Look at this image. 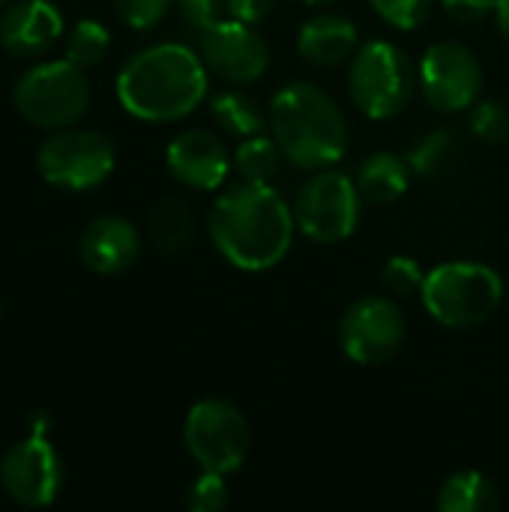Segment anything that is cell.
I'll return each mask as SVG.
<instances>
[{
    "label": "cell",
    "mask_w": 509,
    "mask_h": 512,
    "mask_svg": "<svg viewBox=\"0 0 509 512\" xmlns=\"http://www.w3.org/2000/svg\"><path fill=\"white\" fill-rule=\"evenodd\" d=\"M117 165L114 141L96 129H54L36 150L39 174L66 192H87L102 186Z\"/></svg>",
    "instance_id": "9"
},
{
    "label": "cell",
    "mask_w": 509,
    "mask_h": 512,
    "mask_svg": "<svg viewBox=\"0 0 509 512\" xmlns=\"http://www.w3.org/2000/svg\"><path fill=\"white\" fill-rule=\"evenodd\" d=\"M276 0H225V12L228 18L246 21V24H261L270 12H273Z\"/></svg>",
    "instance_id": "32"
},
{
    "label": "cell",
    "mask_w": 509,
    "mask_h": 512,
    "mask_svg": "<svg viewBox=\"0 0 509 512\" xmlns=\"http://www.w3.org/2000/svg\"><path fill=\"white\" fill-rule=\"evenodd\" d=\"M462 135L453 126H435L408 144V162L423 180H447L462 165Z\"/></svg>",
    "instance_id": "20"
},
{
    "label": "cell",
    "mask_w": 509,
    "mask_h": 512,
    "mask_svg": "<svg viewBox=\"0 0 509 512\" xmlns=\"http://www.w3.org/2000/svg\"><path fill=\"white\" fill-rule=\"evenodd\" d=\"M18 114L39 129L75 126L90 105V84L81 66L63 60H48L27 69L15 84Z\"/></svg>",
    "instance_id": "7"
},
{
    "label": "cell",
    "mask_w": 509,
    "mask_h": 512,
    "mask_svg": "<svg viewBox=\"0 0 509 512\" xmlns=\"http://www.w3.org/2000/svg\"><path fill=\"white\" fill-rule=\"evenodd\" d=\"M369 6L393 30H417L429 21L435 0H369Z\"/></svg>",
    "instance_id": "27"
},
{
    "label": "cell",
    "mask_w": 509,
    "mask_h": 512,
    "mask_svg": "<svg viewBox=\"0 0 509 512\" xmlns=\"http://www.w3.org/2000/svg\"><path fill=\"white\" fill-rule=\"evenodd\" d=\"M498 0H441V9L450 21L462 27H477L489 18H495Z\"/></svg>",
    "instance_id": "31"
},
{
    "label": "cell",
    "mask_w": 509,
    "mask_h": 512,
    "mask_svg": "<svg viewBox=\"0 0 509 512\" xmlns=\"http://www.w3.org/2000/svg\"><path fill=\"white\" fill-rule=\"evenodd\" d=\"M297 231L321 246H333L348 240L363 216V195L357 189V180L336 171H312L306 177L291 201Z\"/></svg>",
    "instance_id": "6"
},
{
    "label": "cell",
    "mask_w": 509,
    "mask_h": 512,
    "mask_svg": "<svg viewBox=\"0 0 509 512\" xmlns=\"http://www.w3.org/2000/svg\"><path fill=\"white\" fill-rule=\"evenodd\" d=\"M81 261L99 276L126 273L141 255V234L123 216H99L93 219L78 240Z\"/></svg>",
    "instance_id": "15"
},
{
    "label": "cell",
    "mask_w": 509,
    "mask_h": 512,
    "mask_svg": "<svg viewBox=\"0 0 509 512\" xmlns=\"http://www.w3.org/2000/svg\"><path fill=\"white\" fill-rule=\"evenodd\" d=\"M408 321L393 297L369 294L354 300L339 321V348L357 366H381L399 354Z\"/></svg>",
    "instance_id": "10"
},
{
    "label": "cell",
    "mask_w": 509,
    "mask_h": 512,
    "mask_svg": "<svg viewBox=\"0 0 509 512\" xmlns=\"http://www.w3.org/2000/svg\"><path fill=\"white\" fill-rule=\"evenodd\" d=\"M228 507V477L216 471H201L198 480L186 489V510L189 512H222Z\"/></svg>",
    "instance_id": "28"
},
{
    "label": "cell",
    "mask_w": 509,
    "mask_h": 512,
    "mask_svg": "<svg viewBox=\"0 0 509 512\" xmlns=\"http://www.w3.org/2000/svg\"><path fill=\"white\" fill-rule=\"evenodd\" d=\"M210 111L216 117V123L237 138H249L258 135L270 126L267 120V108L246 90H222L210 99Z\"/></svg>",
    "instance_id": "22"
},
{
    "label": "cell",
    "mask_w": 509,
    "mask_h": 512,
    "mask_svg": "<svg viewBox=\"0 0 509 512\" xmlns=\"http://www.w3.org/2000/svg\"><path fill=\"white\" fill-rule=\"evenodd\" d=\"M180 21L189 33L201 36L207 27H213L216 21H222L225 12V0H174Z\"/></svg>",
    "instance_id": "30"
},
{
    "label": "cell",
    "mask_w": 509,
    "mask_h": 512,
    "mask_svg": "<svg viewBox=\"0 0 509 512\" xmlns=\"http://www.w3.org/2000/svg\"><path fill=\"white\" fill-rule=\"evenodd\" d=\"M147 240L159 255H168V258L186 255L195 243L192 207L177 195L159 198L147 213Z\"/></svg>",
    "instance_id": "19"
},
{
    "label": "cell",
    "mask_w": 509,
    "mask_h": 512,
    "mask_svg": "<svg viewBox=\"0 0 509 512\" xmlns=\"http://www.w3.org/2000/svg\"><path fill=\"white\" fill-rule=\"evenodd\" d=\"M360 48V30L339 12H315L297 33V54L321 69L348 63Z\"/></svg>",
    "instance_id": "17"
},
{
    "label": "cell",
    "mask_w": 509,
    "mask_h": 512,
    "mask_svg": "<svg viewBox=\"0 0 509 512\" xmlns=\"http://www.w3.org/2000/svg\"><path fill=\"white\" fill-rule=\"evenodd\" d=\"M111 48V33L105 24L93 21V18H84L78 21L69 33H66V42H63V51H66V60L81 66V69H90V66H99L105 60Z\"/></svg>",
    "instance_id": "24"
},
{
    "label": "cell",
    "mask_w": 509,
    "mask_h": 512,
    "mask_svg": "<svg viewBox=\"0 0 509 512\" xmlns=\"http://www.w3.org/2000/svg\"><path fill=\"white\" fill-rule=\"evenodd\" d=\"M270 135L285 162L300 171L336 168L351 144L348 120L339 102L312 81H291L279 87L267 105Z\"/></svg>",
    "instance_id": "3"
},
{
    "label": "cell",
    "mask_w": 509,
    "mask_h": 512,
    "mask_svg": "<svg viewBox=\"0 0 509 512\" xmlns=\"http://www.w3.org/2000/svg\"><path fill=\"white\" fill-rule=\"evenodd\" d=\"M300 3H306V6H330L336 0H300Z\"/></svg>",
    "instance_id": "34"
},
{
    "label": "cell",
    "mask_w": 509,
    "mask_h": 512,
    "mask_svg": "<svg viewBox=\"0 0 509 512\" xmlns=\"http://www.w3.org/2000/svg\"><path fill=\"white\" fill-rule=\"evenodd\" d=\"M0 3H6V0H0Z\"/></svg>",
    "instance_id": "35"
},
{
    "label": "cell",
    "mask_w": 509,
    "mask_h": 512,
    "mask_svg": "<svg viewBox=\"0 0 509 512\" xmlns=\"http://www.w3.org/2000/svg\"><path fill=\"white\" fill-rule=\"evenodd\" d=\"M207 234L231 267L243 273H264L288 258L297 222L279 189L270 183L240 180L210 204Z\"/></svg>",
    "instance_id": "1"
},
{
    "label": "cell",
    "mask_w": 509,
    "mask_h": 512,
    "mask_svg": "<svg viewBox=\"0 0 509 512\" xmlns=\"http://www.w3.org/2000/svg\"><path fill=\"white\" fill-rule=\"evenodd\" d=\"M174 0H114L117 18L132 30H153L171 9Z\"/></svg>",
    "instance_id": "29"
},
{
    "label": "cell",
    "mask_w": 509,
    "mask_h": 512,
    "mask_svg": "<svg viewBox=\"0 0 509 512\" xmlns=\"http://www.w3.org/2000/svg\"><path fill=\"white\" fill-rule=\"evenodd\" d=\"M231 162H234V171L240 174V180L270 183L273 177H279L285 153L279 150L273 135L258 132V135H249V138H240L237 150L231 153Z\"/></svg>",
    "instance_id": "23"
},
{
    "label": "cell",
    "mask_w": 509,
    "mask_h": 512,
    "mask_svg": "<svg viewBox=\"0 0 509 512\" xmlns=\"http://www.w3.org/2000/svg\"><path fill=\"white\" fill-rule=\"evenodd\" d=\"M468 132L480 144L501 147L509 141V108L501 99H477L468 108Z\"/></svg>",
    "instance_id": "25"
},
{
    "label": "cell",
    "mask_w": 509,
    "mask_h": 512,
    "mask_svg": "<svg viewBox=\"0 0 509 512\" xmlns=\"http://www.w3.org/2000/svg\"><path fill=\"white\" fill-rule=\"evenodd\" d=\"M210 87V72L189 45L156 42L135 51L117 72V99L126 114L147 123L189 117Z\"/></svg>",
    "instance_id": "2"
},
{
    "label": "cell",
    "mask_w": 509,
    "mask_h": 512,
    "mask_svg": "<svg viewBox=\"0 0 509 512\" xmlns=\"http://www.w3.org/2000/svg\"><path fill=\"white\" fill-rule=\"evenodd\" d=\"M495 24H498L501 39L509 45V0H498V6H495Z\"/></svg>",
    "instance_id": "33"
},
{
    "label": "cell",
    "mask_w": 509,
    "mask_h": 512,
    "mask_svg": "<svg viewBox=\"0 0 509 512\" xmlns=\"http://www.w3.org/2000/svg\"><path fill=\"white\" fill-rule=\"evenodd\" d=\"M63 36V18L51 0H18L0 15V48L12 57L45 54Z\"/></svg>",
    "instance_id": "16"
},
{
    "label": "cell",
    "mask_w": 509,
    "mask_h": 512,
    "mask_svg": "<svg viewBox=\"0 0 509 512\" xmlns=\"http://www.w3.org/2000/svg\"><path fill=\"white\" fill-rule=\"evenodd\" d=\"M0 486L18 507H51L63 489V462L51 441L30 435L12 444L0 459Z\"/></svg>",
    "instance_id": "13"
},
{
    "label": "cell",
    "mask_w": 509,
    "mask_h": 512,
    "mask_svg": "<svg viewBox=\"0 0 509 512\" xmlns=\"http://www.w3.org/2000/svg\"><path fill=\"white\" fill-rule=\"evenodd\" d=\"M183 444L201 471L237 474L252 450L246 414L228 399H201L183 420Z\"/></svg>",
    "instance_id": "8"
},
{
    "label": "cell",
    "mask_w": 509,
    "mask_h": 512,
    "mask_svg": "<svg viewBox=\"0 0 509 512\" xmlns=\"http://www.w3.org/2000/svg\"><path fill=\"white\" fill-rule=\"evenodd\" d=\"M426 276H429V270H423L420 261L408 258V255L387 258V264L381 270V282H384L387 294H393V297H420Z\"/></svg>",
    "instance_id": "26"
},
{
    "label": "cell",
    "mask_w": 509,
    "mask_h": 512,
    "mask_svg": "<svg viewBox=\"0 0 509 512\" xmlns=\"http://www.w3.org/2000/svg\"><path fill=\"white\" fill-rule=\"evenodd\" d=\"M417 66L387 39H369L348 60V96L369 120L399 117L417 93Z\"/></svg>",
    "instance_id": "5"
},
{
    "label": "cell",
    "mask_w": 509,
    "mask_h": 512,
    "mask_svg": "<svg viewBox=\"0 0 509 512\" xmlns=\"http://www.w3.org/2000/svg\"><path fill=\"white\" fill-rule=\"evenodd\" d=\"M411 162L396 150H375L357 168V189L369 204H396L411 189Z\"/></svg>",
    "instance_id": "18"
},
{
    "label": "cell",
    "mask_w": 509,
    "mask_h": 512,
    "mask_svg": "<svg viewBox=\"0 0 509 512\" xmlns=\"http://www.w3.org/2000/svg\"><path fill=\"white\" fill-rule=\"evenodd\" d=\"M198 54L210 75L246 87L267 75L270 69V45L255 30V24L222 18L198 36Z\"/></svg>",
    "instance_id": "12"
},
{
    "label": "cell",
    "mask_w": 509,
    "mask_h": 512,
    "mask_svg": "<svg viewBox=\"0 0 509 512\" xmlns=\"http://www.w3.org/2000/svg\"><path fill=\"white\" fill-rule=\"evenodd\" d=\"M420 300L441 327L474 330L501 309L504 279L480 261H444L429 270Z\"/></svg>",
    "instance_id": "4"
},
{
    "label": "cell",
    "mask_w": 509,
    "mask_h": 512,
    "mask_svg": "<svg viewBox=\"0 0 509 512\" xmlns=\"http://www.w3.org/2000/svg\"><path fill=\"white\" fill-rule=\"evenodd\" d=\"M435 507L438 512H495L501 507V492L480 471H456L438 489Z\"/></svg>",
    "instance_id": "21"
},
{
    "label": "cell",
    "mask_w": 509,
    "mask_h": 512,
    "mask_svg": "<svg viewBox=\"0 0 509 512\" xmlns=\"http://www.w3.org/2000/svg\"><path fill=\"white\" fill-rule=\"evenodd\" d=\"M165 162L174 180L195 192H216L234 168L225 141L210 129H183L174 135L165 147Z\"/></svg>",
    "instance_id": "14"
},
{
    "label": "cell",
    "mask_w": 509,
    "mask_h": 512,
    "mask_svg": "<svg viewBox=\"0 0 509 512\" xmlns=\"http://www.w3.org/2000/svg\"><path fill=\"white\" fill-rule=\"evenodd\" d=\"M417 81L423 99L435 111L459 114L483 96V63L468 45L456 39H441L423 51Z\"/></svg>",
    "instance_id": "11"
}]
</instances>
